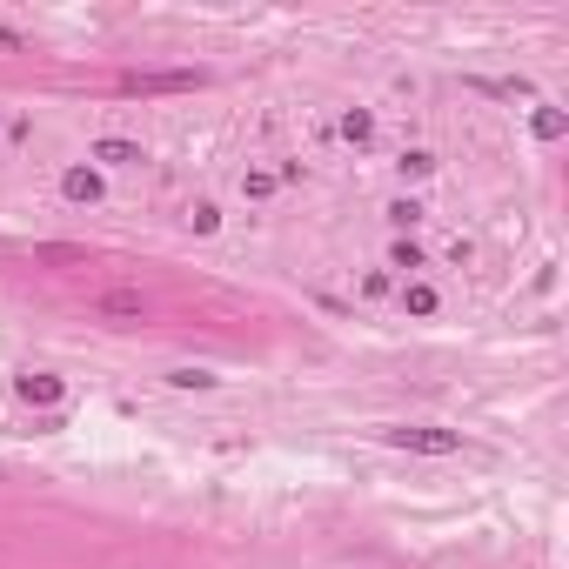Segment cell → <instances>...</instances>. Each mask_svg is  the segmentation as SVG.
Listing matches in <instances>:
<instances>
[{"instance_id":"6da1fadb","label":"cell","mask_w":569,"mask_h":569,"mask_svg":"<svg viewBox=\"0 0 569 569\" xmlns=\"http://www.w3.org/2000/svg\"><path fill=\"white\" fill-rule=\"evenodd\" d=\"M395 449H416V456H456L462 436L456 429H436V422H402V429H382Z\"/></svg>"},{"instance_id":"7a4b0ae2","label":"cell","mask_w":569,"mask_h":569,"mask_svg":"<svg viewBox=\"0 0 569 569\" xmlns=\"http://www.w3.org/2000/svg\"><path fill=\"white\" fill-rule=\"evenodd\" d=\"M201 88V67H154V74H128L121 94H188Z\"/></svg>"},{"instance_id":"3957f363","label":"cell","mask_w":569,"mask_h":569,"mask_svg":"<svg viewBox=\"0 0 569 569\" xmlns=\"http://www.w3.org/2000/svg\"><path fill=\"white\" fill-rule=\"evenodd\" d=\"M14 395H21L27 409H61V402H67V382H61V375L27 369V375H14Z\"/></svg>"},{"instance_id":"277c9868","label":"cell","mask_w":569,"mask_h":569,"mask_svg":"<svg viewBox=\"0 0 569 569\" xmlns=\"http://www.w3.org/2000/svg\"><path fill=\"white\" fill-rule=\"evenodd\" d=\"M94 315H108V322H141V315H148V295H141V288H101V295H94Z\"/></svg>"},{"instance_id":"5b68a950","label":"cell","mask_w":569,"mask_h":569,"mask_svg":"<svg viewBox=\"0 0 569 569\" xmlns=\"http://www.w3.org/2000/svg\"><path fill=\"white\" fill-rule=\"evenodd\" d=\"M61 195L67 201H88V208H94V201H101V175H94V168H67V175H61Z\"/></svg>"},{"instance_id":"8992f818","label":"cell","mask_w":569,"mask_h":569,"mask_svg":"<svg viewBox=\"0 0 569 569\" xmlns=\"http://www.w3.org/2000/svg\"><path fill=\"white\" fill-rule=\"evenodd\" d=\"M94 161H108V168H134V161H148V154L134 148V141H121V134H108V141H94Z\"/></svg>"},{"instance_id":"52a82bcc","label":"cell","mask_w":569,"mask_h":569,"mask_svg":"<svg viewBox=\"0 0 569 569\" xmlns=\"http://www.w3.org/2000/svg\"><path fill=\"white\" fill-rule=\"evenodd\" d=\"M275 188H282V168H248V175H241V195L248 201H268Z\"/></svg>"},{"instance_id":"ba28073f","label":"cell","mask_w":569,"mask_h":569,"mask_svg":"<svg viewBox=\"0 0 569 569\" xmlns=\"http://www.w3.org/2000/svg\"><path fill=\"white\" fill-rule=\"evenodd\" d=\"M402 308H409V315H436L442 295H436L429 282H402Z\"/></svg>"},{"instance_id":"9c48e42d","label":"cell","mask_w":569,"mask_h":569,"mask_svg":"<svg viewBox=\"0 0 569 569\" xmlns=\"http://www.w3.org/2000/svg\"><path fill=\"white\" fill-rule=\"evenodd\" d=\"M529 128H536V141H563V128H569V121H563L556 108H536V114H529Z\"/></svg>"},{"instance_id":"30bf717a","label":"cell","mask_w":569,"mask_h":569,"mask_svg":"<svg viewBox=\"0 0 569 569\" xmlns=\"http://www.w3.org/2000/svg\"><path fill=\"white\" fill-rule=\"evenodd\" d=\"M342 141H375V114L349 108V114H342Z\"/></svg>"},{"instance_id":"8fae6325","label":"cell","mask_w":569,"mask_h":569,"mask_svg":"<svg viewBox=\"0 0 569 569\" xmlns=\"http://www.w3.org/2000/svg\"><path fill=\"white\" fill-rule=\"evenodd\" d=\"M395 168H402V175H436V154H429V148H409V154H402V161H395Z\"/></svg>"},{"instance_id":"7c38bea8","label":"cell","mask_w":569,"mask_h":569,"mask_svg":"<svg viewBox=\"0 0 569 569\" xmlns=\"http://www.w3.org/2000/svg\"><path fill=\"white\" fill-rule=\"evenodd\" d=\"M188 221H195L201 235H215V228H221V208H215V201H195V208H188Z\"/></svg>"},{"instance_id":"4fadbf2b","label":"cell","mask_w":569,"mask_h":569,"mask_svg":"<svg viewBox=\"0 0 569 569\" xmlns=\"http://www.w3.org/2000/svg\"><path fill=\"white\" fill-rule=\"evenodd\" d=\"M168 382H175V389H215L208 369H168Z\"/></svg>"},{"instance_id":"5bb4252c","label":"cell","mask_w":569,"mask_h":569,"mask_svg":"<svg viewBox=\"0 0 569 569\" xmlns=\"http://www.w3.org/2000/svg\"><path fill=\"white\" fill-rule=\"evenodd\" d=\"M389 221H395V228H416V221H422V201H395Z\"/></svg>"},{"instance_id":"9a60e30c","label":"cell","mask_w":569,"mask_h":569,"mask_svg":"<svg viewBox=\"0 0 569 569\" xmlns=\"http://www.w3.org/2000/svg\"><path fill=\"white\" fill-rule=\"evenodd\" d=\"M389 268H422V248H416V241H395V255H389Z\"/></svg>"}]
</instances>
